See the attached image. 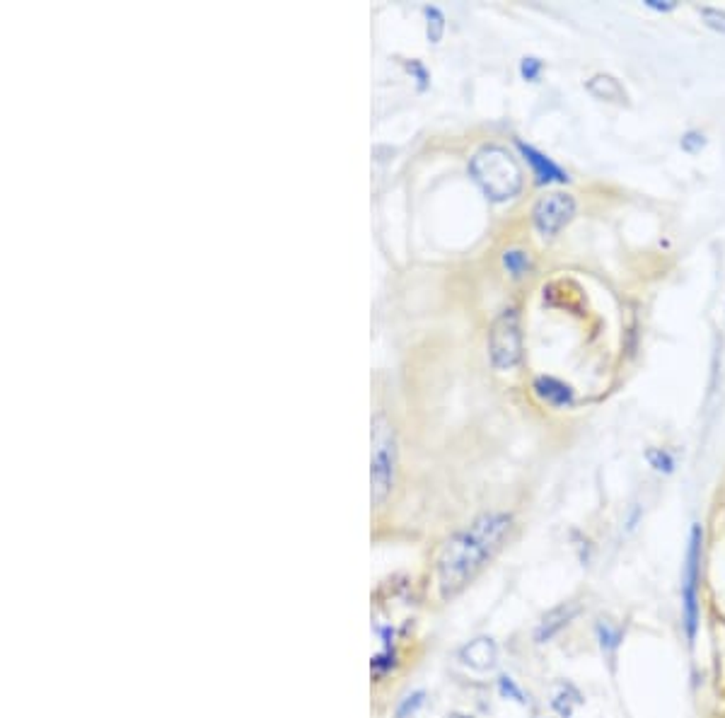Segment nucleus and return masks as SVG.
Here are the masks:
<instances>
[{
  "label": "nucleus",
  "mask_w": 725,
  "mask_h": 718,
  "mask_svg": "<svg viewBox=\"0 0 725 718\" xmlns=\"http://www.w3.org/2000/svg\"><path fill=\"white\" fill-rule=\"evenodd\" d=\"M513 530V515L491 511L472 520L445 544L438 556V590L445 602L457 597L503 547Z\"/></svg>",
  "instance_id": "obj_1"
},
{
  "label": "nucleus",
  "mask_w": 725,
  "mask_h": 718,
  "mask_svg": "<svg viewBox=\"0 0 725 718\" xmlns=\"http://www.w3.org/2000/svg\"><path fill=\"white\" fill-rule=\"evenodd\" d=\"M469 172L491 201L513 199L522 189L520 164L500 145H484L469 163Z\"/></svg>",
  "instance_id": "obj_2"
},
{
  "label": "nucleus",
  "mask_w": 725,
  "mask_h": 718,
  "mask_svg": "<svg viewBox=\"0 0 725 718\" xmlns=\"http://www.w3.org/2000/svg\"><path fill=\"white\" fill-rule=\"evenodd\" d=\"M373 452H370V496L373 506H383L390 499L397 472V433L384 414L373 417Z\"/></svg>",
  "instance_id": "obj_3"
},
{
  "label": "nucleus",
  "mask_w": 725,
  "mask_h": 718,
  "mask_svg": "<svg viewBox=\"0 0 725 718\" xmlns=\"http://www.w3.org/2000/svg\"><path fill=\"white\" fill-rule=\"evenodd\" d=\"M489 356L493 368L510 370L522 361V332L518 310H503L491 324L489 332Z\"/></svg>",
  "instance_id": "obj_4"
},
{
  "label": "nucleus",
  "mask_w": 725,
  "mask_h": 718,
  "mask_svg": "<svg viewBox=\"0 0 725 718\" xmlns=\"http://www.w3.org/2000/svg\"><path fill=\"white\" fill-rule=\"evenodd\" d=\"M701 544L704 530L701 525L691 527L689 547H687L685 574H682V624H685L687 641L694 643L699 629V575H701Z\"/></svg>",
  "instance_id": "obj_5"
},
{
  "label": "nucleus",
  "mask_w": 725,
  "mask_h": 718,
  "mask_svg": "<svg viewBox=\"0 0 725 718\" xmlns=\"http://www.w3.org/2000/svg\"><path fill=\"white\" fill-rule=\"evenodd\" d=\"M575 216V201L571 194L552 192L537 201L532 211L534 226L541 235H556Z\"/></svg>",
  "instance_id": "obj_6"
},
{
  "label": "nucleus",
  "mask_w": 725,
  "mask_h": 718,
  "mask_svg": "<svg viewBox=\"0 0 725 718\" xmlns=\"http://www.w3.org/2000/svg\"><path fill=\"white\" fill-rule=\"evenodd\" d=\"M459 663L474 672H489L499 665V643L491 637H479L465 643L457 653Z\"/></svg>",
  "instance_id": "obj_7"
},
{
  "label": "nucleus",
  "mask_w": 725,
  "mask_h": 718,
  "mask_svg": "<svg viewBox=\"0 0 725 718\" xmlns=\"http://www.w3.org/2000/svg\"><path fill=\"white\" fill-rule=\"evenodd\" d=\"M578 615H581V605L578 602H562L559 607L549 609L547 615L541 617V622L537 624V629H534V643L544 646V643H549L554 637H559Z\"/></svg>",
  "instance_id": "obj_8"
},
{
  "label": "nucleus",
  "mask_w": 725,
  "mask_h": 718,
  "mask_svg": "<svg viewBox=\"0 0 725 718\" xmlns=\"http://www.w3.org/2000/svg\"><path fill=\"white\" fill-rule=\"evenodd\" d=\"M518 151L525 155V160L530 163V167H532L534 172V179H537V185H563V182H568V174L566 172L559 167V164L554 163L552 158H547L544 153H540L537 148H532V145L522 143V141H518Z\"/></svg>",
  "instance_id": "obj_9"
},
{
  "label": "nucleus",
  "mask_w": 725,
  "mask_h": 718,
  "mask_svg": "<svg viewBox=\"0 0 725 718\" xmlns=\"http://www.w3.org/2000/svg\"><path fill=\"white\" fill-rule=\"evenodd\" d=\"M532 390H534V395L541 399V402L552 404V407H559V409H563V407H571L575 399L573 390H571V385L562 383V380H556V377H552V375L537 377L532 385Z\"/></svg>",
  "instance_id": "obj_10"
},
{
  "label": "nucleus",
  "mask_w": 725,
  "mask_h": 718,
  "mask_svg": "<svg viewBox=\"0 0 725 718\" xmlns=\"http://www.w3.org/2000/svg\"><path fill=\"white\" fill-rule=\"evenodd\" d=\"M583 704L581 690L571 682H556L552 687V709L562 718H571L575 712V706Z\"/></svg>",
  "instance_id": "obj_11"
},
{
  "label": "nucleus",
  "mask_w": 725,
  "mask_h": 718,
  "mask_svg": "<svg viewBox=\"0 0 725 718\" xmlns=\"http://www.w3.org/2000/svg\"><path fill=\"white\" fill-rule=\"evenodd\" d=\"M585 88H588L590 95H595L597 100H604V102H626V90L622 88V82L607 76V73L590 78Z\"/></svg>",
  "instance_id": "obj_12"
},
{
  "label": "nucleus",
  "mask_w": 725,
  "mask_h": 718,
  "mask_svg": "<svg viewBox=\"0 0 725 718\" xmlns=\"http://www.w3.org/2000/svg\"><path fill=\"white\" fill-rule=\"evenodd\" d=\"M595 631H597V641H600V650H603V656L612 660L616 650H619V646H622V629H616V627H612L609 622L600 619L595 627Z\"/></svg>",
  "instance_id": "obj_13"
},
{
  "label": "nucleus",
  "mask_w": 725,
  "mask_h": 718,
  "mask_svg": "<svg viewBox=\"0 0 725 718\" xmlns=\"http://www.w3.org/2000/svg\"><path fill=\"white\" fill-rule=\"evenodd\" d=\"M503 267L513 279H522L532 269V261H530V254L522 252V249H508L503 254Z\"/></svg>",
  "instance_id": "obj_14"
},
{
  "label": "nucleus",
  "mask_w": 725,
  "mask_h": 718,
  "mask_svg": "<svg viewBox=\"0 0 725 718\" xmlns=\"http://www.w3.org/2000/svg\"><path fill=\"white\" fill-rule=\"evenodd\" d=\"M646 459H648V465L653 467L656 472H663V474L675 472V458H672V452L663 450V448H650V450L646 452Z\"/></svg>",
  "instance_id": "obj_15"
},
{
  "label": "nucleus",
  "mask_w": 725,
  "mask_h": 718,
  "mask_svg": "<svg viewBox=\"0 0 725 718\" xmlns=\"http://www.w3.org/2000/svg\"><path fill=\"white\" fill-rule=\"evenodd\" d=\"M499 692L500 697L503 699H513V702H518V704L527 706L530 704V697H527L525 692H522V687L518 682H515L510 675H500L499 678Z\"/></svg>",
  "instance_id": "obj_16"
},
{
  "label": "nucleus",
  "mask_w": 725,
  "mask_h": 718,
  "mask_svg": "<svg viewBox=\"0 0 725 718\" xmlns=\"http://www.w3.org/2000/svg\"><path fill=\"white\" fill-rule=\"evenodd\" d=\"M426 20H428V39L433 41V44H438L440 37H443L445 32V17L443 13H440L438 7H426Z\"/></svg>",
  "instance_id": "obj_17"
},
{
  "label": "nucleus",
  "mask_w": 725,
  "mask_h": 718,
  "mask_svg": "<svg viewBox=\"0 0 725 718\" xmlns=\"http://www.w3.org/2000/svg\"><path fill=\"white\" fill-rule=\"evenodd\" d=\"M424 702H426V692H421V690L414 692V694H409V697L402 699V704L397 706V713H394V716L411 718L414 713L418 712V709H421V706H424Z\"/></svg>",
  "instance_id": "obj_18"
},
{
  "label": "nucleus",
  "mask_w": 725,
  "mask_h": 718,
  "mask_svg": "<svg viewBox=\"0 0 725 718\" xmlns=\"http://www.w3.org/2000/svg\"><path fill=\"white\" fill-rule=\"evenodd\" d=\"M541 70H544V63H541L540 58H534V56H525L520 61V76L525 78V80L537 82L541 76Z\"/></svg>",
  "instance_id": "obj_19"
},
{
  "label": "nucleus",
  "mask_w": 725,
  "mask_h": 718,
  "mask_svg": "<svg viewBox=\"0 0 725 718\" xmlns=\"http://www.w3.org/2000/svg\"><path fill=\"white\" fill-rule=\"evenodd\" d=\"M394 665H397V653H394L390 646L384 649V653H380L377 658H373V672H375V675H383V672L392 670Z\"/></svg>",
  "instance_id": "obj_20"
},
{
  "label": "nucleus",
  "mask_w": 725,
  "mask_h": 718,
  "mask_svg": "<svg viewBox=\"0 0 725 718\" xmlns=\"http://www.w3.org/2000/svg\"><path fill=\"white\" fill-rule=\"evenodd\" d=\"M701 15H704V22L709 25V27L716 29V32H723L725 35V13H720V10H713V7H704V10H701Z\"/></svg>",
  "instance_id": "obj_21"
},
{
  "label": "nucleus",
  "mask_w": 725,
  "mask_h": 718,
  "mask_svg": "<svg viewBox=\"0 0 725 718\" xmlns=\"http://www.w3.org/2000/svg\"><path fill=\"white\" fill-rule=\"evenodd\" d=\"M706 145V138L704 133H699V131H689V133H685L682 136V151L687 153H699L701 148Z\"/></svg>",
  "instance_id": "obj_22"
},
{
  "label": "nucleus",
  "mask_w": 725,
  "mask_h": 718,
  "mask_svg": "<svg viewBox=\"0 0 725 718\" xmlns=\"http://www.w3.org/2000/svg\"><path fill=\"white\" fill-rule=\"evenodd\" d=\"M404 66H406V70H409L411 76H414L418 80V90H426V85H428V78H431V76H428V70L424 69V63L406 61Z\"/></svg>",
  "instance_id": "obj_23"
},
{
  "label": "nucleus",
  "mask_w": 725,
  "mask_h": 718,
  "mask_svg": "<svg viewBox=\"0 0 725 718\" xmlns=\"http://www.w3.org/2000/svg\"><path fill=\"white\" fill-rule=\"evenodd\" d=\"M646 5H648L650 10H657V13H670V10L678 7V3H672V0H648Z\"/></svg>",
  "instance_id": "obj_24"
},
{
  "label": "nucleus",
  "mask_w": 725,
  "mask_h": 718,
  "mask_svg": "<svg viewBox=\"0 0 725 718\" xmlns=\"http://www.w3.org/2000/svg\"><path fill=\"white\" fill-rule=\"evenodd\" d=\"M447 718H472V716H467V713H452V716Z\"/></svg>",
  "instance_id": "obj_25"
}]
</instances>
